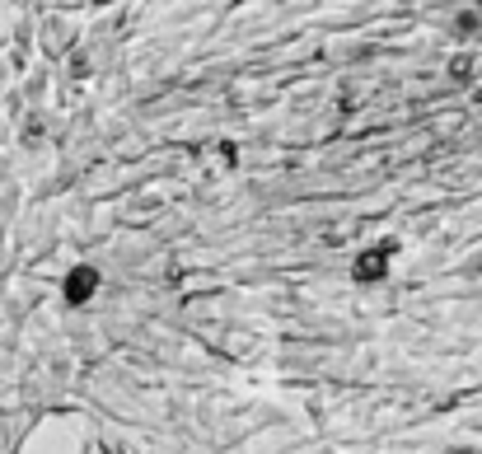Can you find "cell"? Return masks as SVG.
Here are the masks:
<instances>
[{"mask_svg":"<svg viewBox=\"0 0 482 454\" xmlns=\"http://www.w3.org/2000/svg\"><path fill=\"white\" fill-rule=\"evenodd\" d=\"M89 291H94V272H75L71 276V300L80 304V300H89Z\"/></svg>","mask_w":482,"mask_h":454,"instance_id":"6da1fadb","label":"cell"}]
</instances>
